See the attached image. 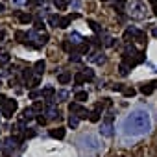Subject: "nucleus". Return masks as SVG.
Returning <instances> with one entry per match:
<instances>
[{"instance_id":"nucleus-1","label":"nucleus","mask_w":157,"mask_h":157,"mask_svg":"<svg viewBox=\"0 0 157 157\" xmlns=\"http://www.w3.org/2000/svg\"><path fill=\"white\" fill-rule=\"evenodd\" d=\"M150 129H151V118L150 111L144 107H135L120 122V133L124 137H142L148 135Z\"/></svg>"},{"instance_id":"nucleus-2","label":"nucleus","mask_w":157,"mask_h":157,"mask_svg":"<svg viewBox=\"0 0 157 157\" xmlns=\"http://www.w3.org/2000/svg\"><path fill=\"white\" fill-rule=\"evenodd\" d=\"M144 59H146V54H144V52H137V48L128 43V46H126V50H124V54H122V61L128 63V65L133 68V67L140 65Z\"/></svg>"},{"instance_id":"nucleus-3","label":"nucleus","mask_w":157,"mask_h":157,"mask_svg":"<svg viewBox=\"0 0 157 157\" xmlns=\"http://www.w3.org/2000/svg\"><path fill=\"white\" fill-rule=\"evenodd\" d=\"M146 15H148V8H146L144 2L137 0V2L131 4V10H129V17H131V19H135V21H142V19H146Z\"/></svg>"},{"instance_id":"nucleus-4","label":"nucleus","mask_w":157,"mask_h":157,"mask_svg":"<svg viewBox=\"0 0 157 157\" xmlns=\"http://www.w3.org/2000/svg\"><path fill=\"white\" fill-rule=\"evenodd\" d=\"M78 142H80V148H82V150H85V148H87L89 151H96V150H100V140H98L94 135H91V133L83 135Z\"/></svg>"},{"instance_id":"nucleus-5","label":"nucleus","mask_w":157,"mask_h":157,"mask_svg":"<svg viewBox=\"0 0 157 157\" xmlns=\"http://www.w3.org/2000/svg\"><path fill=\"white\" fill-rule=\"evenodd\" d=\"M113 120H115V115L113 111H107L104 120H102V128H100V133L104 137H113L115 135V128H113Z\"/></svg>"},{"instance_id":"nucleus-6","label":"nucleus","mask_w":157,"mask_h":157,"mask_svg":"<svg viewBox=\"0 0 157 157\" xmlns=\"http://www.w3.org/2000/svg\"><path fill=\"white\" fill-rule=\"evenodd\" d=\"M124 41L126 43H131V41H137V43H146V33L137 30V28H128L126 33H124Z\"/></svg>"},{"instance_id":"nucleus-7","label":"nucleus","mask_w":157,"mask_h":157,"mask_svg":"<svg viewBox=\"0 0 157 157\" xmlns=\"http://www.w3.org/2000/svg\"><path fill=\"white\" fill-rule=\"evenodd\" d=\"M68 111H70L72 115H76L80 120H82V118H87V117L91 115V111H87V109H85L80 102H72V104L68 105Z\"/></svg>"},{"instance_id":"nucleus-8","label":"nucleus","mask_w":157,"mask_h":157,"mask_svg":"<svg viewBox=\"0 0 157 157\" xmlns=\"http://www.w3.org/2000/svg\"><path fill=\"white\" fill-rule=\"evenodd\" d=\"M17 109H19V102L13 100V98H8L6 105H2V115H4V118H13V115H15Z\"/></svg>"},{"instance_id":"nucleus-9","label":"nucleus","mask_w":157,"mask_h":157,"mask_svg":"<svg viewBox=\"0 0 157 157\" xmlns=\"http://www.w3.org/2000/svg\"><path fill=\"white\" fill-rule=\"evenodd\" d=\"M44 115H46V118H48V120H56V118H59V117H61L59 109H57L54 104H50V105H48V109H46V113H44Z\"/></svg>"},{"instance_id":"nucleus-10","label":"nucleus","mask_w":157,"mask_h":157,"mask_svg":"<svg viewBox=\"0 0 157 157\" xmlns=\"http://www.w3.org/2000/svg\"><path fill=\"white\" fill-rule=\"evenodd\" d=\"M32 118H35V111H33V107H26L24 111H22V115H21V122H30Z\"/></svg>"},{"instance_id":"nucleus-11","label":"nucleus","mask_w":157,"mask_h":157,"mask_svg":"<svg viewBox=\"0 0 157 157\" xmlns=\"http://www.w3.org/2000/svg\"><path fill=\"white\" fill-rule=\"evenodd\" d=\"M155 89H157V80H153V82H150V83L140 85V93H142V94H151Z\"/></svg>"},{"instance_id":"nucleus-12","label":"nucleus","mask_w":157,"mask_h":157,"mask_svg":"<svg viewBox=\"0 0 157 157\" xmlns=\"http://www.w3.org/2000/svg\"><path fill=\"white\" fill-rule=\"evenodd\" d=\"M72 19H76V15H65V17H61V19H59L57 26H59L61 30H65V28H68V24L72 22Z\"/></svg>"},{"instance_id":"nucleus-13","label":"nucleus","mask_w":157,"mask_h":157,"mask_svg":"<svg viewBox=\"0 0 157 157\" xmlns=\"http://www.w3.org/2000/svg\"><path fill=\"white\" fill-rule=\"evenodd\" d=\"M89 61H91V63H96V65H104V63H105V56H104L102 52H96V54L89 56Z\"/></svg>"},{"instance_id":"nucleus-14","label":"nucleus","mask_w":157,"mask_h":157,"mask_svg":"<svg viewBox=\"0 0 157 157\" xmlns=\"http://www.w3.org/2000/svg\"><path fill=\"white\" fill-rule=\"evenodd\" d=\"M74 50H76L78 54H89V52H91V43H87V41H83L82 44H78V46H76ZM70 52H72V50H70Z\"/></svg>"},{"instance_id":"nucleus-15","label":"nucleus","mask_w":157,"mask_h":157,"mask_svg":"<svg viewBox=\"0 0 157 157\" xmlns=\"http://www.w3.org/2000/svg\"><path fill=\"white\" fill-rule=\"evenodd\" d=\"M70 80H72V74H70V72H59V74H57V82H59L61 85H67Z\"/></svg>"},{"instance_id":"nucleus-16","label":"nucleus","mask_w":157,"mask_h":157,"mask_svg":"<svg viewBox=\"0 0 157 157\" xmlns=\"http://www.w3.org/2000/svg\"><path fill=\"white\" fill-rule=\"evenodd\" d=\"M68 41L72 43V46H78V44H82V43H83V37L78 33V32H72L70 37H68Z\"/></svg>"},{"instance_id":"nucleus-17","label":"nucleus","mask_w":157,"mask_h":157,"mask_svg":"<svg viewBox=\"0 0 157 157\" xmlns=\"http://www.w3.org/2000/svg\"><path fill=\"white\" fill-rule=\"evenodd\" d=\"M15 15H17V19H19V22H22V24H30V22L33 21V17H32L30 13H19V11H17Z\"/></svg>"},{"instance_id":"nucleus-18","label":"nucleus","mask_w":157,"mask_h":157,"mask_svg":"<svg viewBox=\"0 0 157 157\" xmlns=\"http://www.w3.org/2000/svg\"><path fill=\"white\" fill-rule=\"evenodd\" d=\"M85 82H87V78H85V74H83V72H76V74H74V83H76V87L83 85Z\"/></svg>"},{"instance_id":"nucleus-19","label":"nucleus","mask_w":157,"mask_h":157,"mask_svg":"<svg viewBox=\"0 0 157 157\" xmlns=\"http://www.w3.org/2000/svg\"><path fill=\"white\" fill-rule=\"evenodd\" d=\"M44 68H46V63H44L43 59H39V61H37V63L33 65V72H35L37 76H41V74L44 72Z\"/></svg>"},{"instance_id":"nucleus-20","label":"nucleus","mask_w":157,"mask_h":157,"mask_svg":"<svg viewBox=\"0 0 157 157\" xmlns=\"http://www.w3.org/2000/svg\"><path fill=\"white\" fill-rule=\"evenodd\" d=\"M50 137L52 139H63L65 137V128H56L50 131Z\"/></svg>"},{"instance_id":"nucleus-21","label":"nucleus","mask_w":157,"mask_h":157,"mask_svg":"<svg viewBox=\"0 0 157 157\" xmlns=\"http://www.w3.org/2000/svg\"><path fill=\"white\" fill-rule=\"evenodd\" d=\"M32 78H33V68H24V72H22V80H24V82L30 85Z\"/></svg>"},{"instance_id":"nucleus-22","label":"nucleus","mask_w":157,"mask_h":157,"mask_svg":"<svg viewBox=\"0 0 157 157\" xmlns=\"http://www.w3.org/2000/svg\"><path fill=\"white\" fill-rule=\"evenodd\" d=\"M74 98H76L78 102H80V104H82V102H85V100L89 98V94H87V91H78V93L74 94Z\"/></svg>"},{"instance_id":"nucleus-23","label":"nucleus","mask_w":157,"mask_h":157,"mask_svg":"<svg viewBox=\"0 0 157 157\" xmlns=\"http://www.w3.org/2000/svg\"><path fill=\"white\" fill-rule=\"evenodd\" d=\"M68 126H70L72 129H76L78 126H80V118H78L76 115H70V117H68Z\"/></svg>"},{"instance_id":"nucleus-24","label":"nucleus","mask_w":157,"mask_h":157,"mask_svg":"<svg viewBox=\"0 0 157 157\" xmlns=\"http://www.w3.org/2000/svg\"><path fill=\"white\" fill-rule=\"evenodd\" d=\"M54 4H56V8H57L59 11H63V10H67V6H68V0H54Z\"/></svg>"},{"instance_id":"nucleus-25","label":"nucleus","mask_w":157,"mask_h":157,"mask_svg":"<svg viewBox=\"0 0 157 157\" xmlns=\"http://www.w3.org/2000/svg\"><path fill=\"white\" fill-rule=\"evenodd\" d=\"M67 98H68V93H67V91H57V93H56V100H57V102H65Z\"/></svg>"},{"instance_id":"nucleus-26","label":"nucleus","mask_w":157,"mask_h":157,"mask_svg":"<svg viewBox=\"0 0 157 157\" xmlns=\"http://www.w3.org/2000/svg\"><path fill=\"white\" fill-rule=\"evenodd\" d=\"M126 2H128V0H115V10H117L118 13H122V10H124Z\"/></svg>"},{"instance_id":"nucleus-27","label":"nucleus","mask_w":157,"mask_h":157,"mask_svg":"<svg viewBox=\"0 0 157 157\" xmlns=\"http://www.w3.org/2000/svg\"><path fill=\"white\" fill-rule=\"evenodd\" d=\"M129 70H131V67H129L128 63H124V61H122V63H120V74H122V76H128V74H129Z\"/></svg>"},{"instance_id":"nucleus-28","label":"nucleus","mask_w":157,"mask_h":157,"mask_svg":"<svg viewBox=\"0 0 157 157\" xmlns=\"http://www.w3.org/2000/svg\"><path fill=\"white\" fill-rule=\"evenodd\" d=\"M100 115H102V113H98V111L94 109V111H91V115H89V120H91V122H98V120H100Z\"/></svg>"},{"instance_id":"nucleus-29","label":"nucleus","mask_w":157,"mask_h":157,"mask_svg":"<svg viewBox=\"0 0 157 157\" xmlns=\"http://www.w3.org/2000/svg\"><path fill=\"white\" fill-rule=\"evenodd\" d=\"M35 118H37V122H39V124H41V126H43V124H46V122H48V118H46V117H44V115H43V111H41V113H39V115H35Z\"/></svg>"},{"instance_id":"nucleus-30","label":"nucleus","mask_w":157,"mask_h":157,"mask_svg":"<svg viewBox=\"0 0 157 157\" xmlns=\"http://www.w3.org/2000/svg\"><path fill=\"white\" fill-rule=\"evenodd\" d=\"M80 56H82V54H78L76 50H72V52H70V61H74V63H78V61H80V59H82Z\"/></svg>"},{"instance_id":"nucleus-31","label":"nucleus","mask_w":157,"mask_h":157,"mask_svg":"<svg viewBox=\"0 0 157 157\" xmlns=\"http://www.w3.org/2000/svg\"><path fill=\"white\" fill-rule=\"evenodd\" d=\"M83 74H85V78H87V82L94 80V72H93L91 68H85V70H83Z\"/></svg>"},{"instance_id":"nucleus-32","label":"nucleus","mask_w":157,"mask_h":157,"mask_svg":"<svg viewBox=\"0 0 157 157\" xmlns=\"http://www.w3.org/2000/svg\"><path fill=\"white\" fill-rule=\"evenodd\" d=\"M89 26L93 28V32H96V33H102V28H100V26H98L94 21H89Z\"/></svg>"},{"instance_id":"nucleus-33","label":"nucleus","mask_w":157,"mask_h":157,"mask_svg":"<svg viewBox=\"0 0 157 157\" xmlns=\"http://www.w3.org/2000/svg\"><path fill=\"white\" fill-rule=\"evenodd\" d=\"M39 83H41V76H35V78H33V80L30 82V85H28V87H32V89H33V87H37Z\"/></svg>"},{"instance_id":"nucleus-34","label":"nucleus","mask_w":157,"mask_h":157,"mask_svg":"<svg viewBox=\"0 0 157 157\" xmlns=\"http://www.w3.org/2000/svg\"><path fill=\"white\" fill-rule=\"evenodd\" d=\"M26 4H28L30 8H35V6H41V4H43V0H26Z\"/></svg>"},{"instance_id":"nucleus-35","label":"nucleus","mask_w":157,"mask_h":157,"mask_svg":"<svg viewBox=\"0 0 157 157\" xmlns=\"http://www.w3.org/2000/svg\"><path fill=\"white\" fill-rule=\"evenodd\" d=\"M8 61H10V54H6V52L0 54V65H6Z\"/></svg>"},{"instance_id":"nucleus-36","label":"nucleus","mask_w":157,"mask_h":157,"mask_svg":"<svg viewBox=\"0 0 157 157\" xmlns=\"http://www.w3.org/2000/svg\"><path fill=\"white\" fill-rule=\"evenodd\" d=\"M32 107H33V111H35V113H39V111H43V102H35Z\"/></svg>"},{"instance_id":"nucleus-37","label":"nucleus","mask_w":157,"mask_h":157,"mask_svg":"<svg viewBox=\"0 0 157 157\" xmlns=\"http://www.w3.org/2000/svg\"><path fill=\"white\" fill-rule=\"evenodd\" d=\"M133 94H135V89H133V87L124 89V96H133Z\"/></svg>"},{"instance_id":"nucleus-38","label":"nucleus","mask_w":157,"mask_h":157,"mask_svg":"<svg viewBox=\"0 0 157 157\" xmlns=\"http://www.w3.org/2000/svg\"><path fill=\"white\" fill-rule=\"evenodd\" d=\"M6 102H8V96H6V94H0V107L6 105Z\"/></svg>"},{"instance_id":"nucleus-39","label":"nucleus","mask_w":157,"mask_h":157,"mask_svg":"<svg viewBox=\"0 0 157 157\" xmlns=\"http://www.w3.org/2000/svg\"><path fill=\"white\" fill-rule=\"evenodd\" d=\"M37 96H41V91H32V93H30V98H32V100H35Z\"/></svg>"},{"instance_id":"nucleus-40","label":"nucleus","mask_w":157,"mask_h":157,"mask_svg":"<svg viewBox=\"0 0 157 157\" xmlns=\"http://www.w3.org/2000/svg\"><path fill=\"white\" fill-rule=\"evenodd\" d=\"M50 22H52V24H57V22H59V17H57V15H52V17H50Z\"/></svg>"},{"instance_id":"nucleus-41","label":"nucleus","mask_w":157,"mask_h":157,"mask_svg":"<svg viewBox=\"0 0 157 157\" xmlns=\"http://www.w3.org/2000/svg\"><path fill=\"white\" fill-rule=\"evenodd\" d=\"M63 48H65V50H70V41H68V39L63 43Z\"/></svg>"},{"instance_id":"nucleus-42","label":"nucleus","mask_w":157,"mask_h":157,"mask_svg":"<svg viewBox=\"0 0 157 157\" xmlns=\"http://www.w3.org/2000/svg\"><path fill=\"white\" fill-rule=\"evenodd\" d=\"M113 91H124V87H122V85H115Z\"/></svg>"},{"instance_id":"nucleus-43","label":"nucleus","mask_w":157,"mask_h":157,"mask_svg":"<svg viewBox=\"0 0 157 157\" xmlns=\"http://www.w3.org/2000/svg\"><path fill=\"white\" fill-rule=\"evenodd\" d=\"M4 10H6V6H4V4H2V2H0V13H2V11H4Z\"/></svg>"},{"instance_id":"nucleus-44","label":"nucleus","mask_w":157,"mask_h":157,"mask_svg":"<svg viewBox=\"0 0 157 157\" xmlns=\"http://www.w3.org/2000/svg\"><path fill=\"white\" fill-rule=\"evenodd\" d=\"M4 37H6V33H4V32H0V41H4Z\"/></svg>"},{"instance_id":"nucleus-45","label":"nucleus","mask_w":157,"mask_h":157,"mask_svg":"<svg viewBox=\"0 0 157 157\" xmlns=\"http://www.w3.org/2000/svg\"><path fill=\"white\" fill-rule=\"evenodd\" d=\"M150 2H151V4H153V6H157V0H150Z\"/></svg>"},{"instance_id":"nucleus-46","label":"nucleus","mask_w":157,"mask_h":157,"mask_svg":"<svg viewBox=\"0 0 157 157\" xmlns=\"http://www.w3.org/2000/svg\"><path fill=\"white\" fill-rule=\"evenodd\" d=\"M153 35H155V37H157V28H153Z\"/></svg>"},{"instance_id":"nucleus-47","label":"nucleus","mask_w":157,"mask_h":157,"mask_svg":"<svg viewBox=\"0 0 157 157\" xmlns=\"http://www.w3.org/2000/svg\"><path fill=\"white\" fill-rule=\"evenodd\" d=\"M153 13H155V15H157V6H153Z\"/></svg>"},{"instance_id":"nucleus-48","label":"nucleus","mask_w":157,"mask_h":157,"mask_svg":"<svg viewBox=\"0 0 157 157\" xmlns=\"http://www.w3.org/2000/svg\"><path fill=\"white\" fill-rule=\"evenodd\" d=\"M102 2H107V0H102Z\"/></svg>"}]
</instances>
